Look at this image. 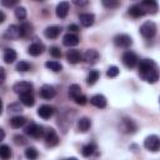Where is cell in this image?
I'll return each mask as SVG.
<instances>
[{"mask_svg": "<svg viewBox=\"0 0 160 160\" xmlns=\"http://www.w3.org/2000/svg\"><path fill=\"white\" fill-rule=\"evenodd\" d=\"M139 75L144 81L155 84L160 78V70L154 60L142 59L139 61Z\"/></svg>", "mask_w": 160, "mask_h": 160, "instance_id": "1", "label": "cell"}, {"mask_svg": "<svg viewBox=\"0 0 160 160\" xmlns=\"http://www.w3.org/2000/svg\"><path fill=\"white\" fill-rule=\"evenodd\" d=\"M119 130L122 134H134L138 130V125L130 118H122L119 122Z\"/></svg>", "mask_w": 160, "mask_h": 160, "instance_id": "2", "label": "cell"}, {"mask_svg": "<svg viewBox=\"0 0 160 160\" xmlns=\"http://www.w3.org/2000/svg\"><path fill=\"white\" fill-rule=\"evenodd\" d=\"M156 30H158L156 24H155L154 21H150V20L145 21V22L140 26V34H141L145 39H152V38L155 36V34H156Z\"/></svg>", "mask_w": 160, "mask_h": 160, "instance_id": "3", "label": "cell"}, {"mask_svg": "<svg viewBox=\"0 0 160 160\" xmlns=\"http://www.w3.org/2000/svg\"><path fill=\"white\" fill-rule=\"evenodd\" d=\"M25 134L29 135L30 138H34V139H39V138H42L45 135V131H44V128L35 124V122H30L26 128H25Z\"/></svg>", "mask_w": 160, "mask_h": 160, "instance_id": "4", "label": "cell"}, {"mask_svg": "<svg viewBox=\"0 0 160 160\" xmlns=\"http://www.w3.org/2000/svg\"><path fill=\"white\" fill-rule=\"evenodd\" d=\"M144 148L149 151L156 152L160 150V138L158 135H149L144 140Z\"/></svg>", "mask_w": 160, "mask_h": 160, "instance_id": "5", "label": "cell"}, {"mask_svg": "<svg viewBox=\"0 0 160 160\" xmlns=\"http://www.w3.org/2000/svg\"><path fill=\"white\" fill-rule=\"evenodd\" d=\"M121 60H122L124 65H125L126 68H129V69L135 68V66L139 64V58H138V55H136L134 51H131V50L125 51V52L122 54Z\"/></svg>", "mask_w": 160, "mask_h": 160, "instance_id": "6", "label": "cell"}, {"mask_svg": "<svg viewBox=\"0 0 160 160\" xmlns=\"http://www.w3.org/2000/svg\"><path fill=\"white\" fill-rule=\"evenodd\" d=\"M44 140H45V144L46 146L49 148H52V146H56L59 144V136L56 134V131L54 129H46L45 131V135H44Z\"/></svg>", "mask_w": 160, "mask_h": 160, "instance_id": "7", "label": "cell"}, {"mask_svg": "<svg viewBox=\"0 0 160 160\" xmlns=\"http://www.w3.org/2000/svg\"><path fill=\"white\" fill-rule=\"evenodd\" d=\"M114 44L118 48H130L132 45V39L128 34H118L114 38Z\"/></svg>", "mask_w": 160, "mask_h": 160, "instance_id": "8", "label": "cell"}, {"mask_svg": "<svg viewBox=\"0 0 160 160\" xmlns=\"http://www.w3.org/2000/svg\"><path fill=\"white\" fill-rule=\"evenodd\" d=\"M12 90H14L18 95H22V94H26V92H31V90H32V84L29 82V81H18V82L14 84Z\"/></svg>", "mask_w": 160, "mask_h": 160, "instance_id": "9", "label": "cell"}, {"mask_svg": "<svg viewBox=\"0 0 160 160\" xmlns=\"http://www.w3.org/2000/svg\"><path fill=\"white\" fill-rule=\"evenodd\" d=\"M19 28H20V38H22V39L30 38L34 32V26L29 21H22Z\"/></svg>", "mask_w": 160, "mask_h": 160, "instance_id": "10", "label": "cell"}, {"mask_svg": "<svg viewBox=\"0 0 160 160\" xmlns=\"http://www.w3.org/2000/svg\"><path fill=\"white\" fill-rule=\"evenodd\" d=\"M4 38L8 39V40L19 39L20 38V28L18 25H14V24L10 25V26H8V29L4 32Z\"/></svg>", "mask_w": 160, "mask_h": 160, "instance_id": "11", "label": "cell"}, {"mask_svg": "<svg viewBox=\"0 0 160 160\" xmlns=\"http://www.w3.org/2000/svg\"><path fill=\"white\" fill-rule=\"evenodd\" d=\"M54 112H55V109H54L51 105H46V104L41 105V106L38 109V115H39L41 119H44V120L50 119V118L54 115Z\"/></svg>", "mask_w": 160, "mask_h": 160, "instance_id": "12", "label": "cell"}, {"mask_svg": "<svg viewBox=\"0 0 160 160\" xmlns=\"http://www.w3.org/2000/svg\"><path fill=\"white\" fill-rule=\"evenodd\" d=\"M39 95L45 100H50L56 95V91L51 85H42L39 90Z\"/></svg>", "mask_w": 160, "mask_h": 160, "instance_id": "13", "label": "cell"}, {"mask_svg": "<svg viewBox=\"0 0 160 160\" xmlns=\"http://www.w3.org/2000/svg\"><path fill=\"white\" fill-rule=\"evenodd\" d=\"M139 4L145 11V14H155L158 11V2L154 0H144Z\"/></svg>", "mask_w": 160, "mask_h": 160, "instance_id": "14", "label": "cell"}, {"mask_svg": "<svg viewBox=\"0 0 160 160\" xmlns=\"http://www.w3.org/2000/svg\"><path fill=\"white\" fill-rule=\"evenodd\" d=\"M66 60L70 62V64H78L82 60V55L79 50L76 49H71V50H68L66 51Z\"/></svg>", "mask_w": 160, "mask_h": 160, "instance_id": "15", "label": "cell"}, {"mask_svg": "<svg viewBox=\"0 0 160 160\" xmlns=\"http://www.w3.org/2000/svg\"><path fill=\"white\" fill-rule=\"evenodd\" d=\"M79 20H80V24L82 26L89 28L95 22V15L91 12H82L79 15Z\"/></svg>", "mask_w": 160, "mask_h": 160, "instance_id": "16", "label": "cell"}, {"mask_svg": "<svg viewBox=\"0 0 160 160\" xmlns=\"http://www.w3.org/2000/svg\"><path fill=\"white\" fill-rule=\"evenodd\" d=\"M44 50H45L44 44H42V42H39V41H35V42H32V44L29 46L28 52H29L31 56H39V55H41V54L44 52Z\"/></svg>", "mask_w": 160, "mask_h": 160, "instance_id": "17", "label": "cell"}, {"mask_svg": "<svg viewBox=\"0 0 160 160\" xmlns=\"http://www.w3.org/2000/svg\"><path fill=\"white\" fill-rule=\"evenodd\" d=\"M99 52H98V50H95V49H88L86 51H85V54L82 55V59L88 62V64H95L98 60H99Z\"/></svg>", "mask_w": 160, "mask_h": 160, "instance_id": "18", "label": "cell"}, {"mask_svg": "<svg viewBox=\"0 0 160 160\" xmlns=\"http://www.w3.org/2000/svg\"><path fill=\"white\" fill-rule=\"evenodd\" d=\"M62 44L68 48H71V46H75L79 44V36L76 34H72V32H68L64 35L62 38Z\"/></svg>", "mask_w": 160, "mask_h": 160, "instance_id": "19", "label": "cell"}, {"mask_svg": "<svg viewBox=\"0 0 160 160\" xmlns=\"http://www.w3.org/2000/svg\"><path fill=\"white\" fill-rule=\"evenodd\" d=\"M90 104L98 109H104L106 106V98L101 94H96L90 98Z\"/></svg>", "mask_w": 160, "mask_h": 160, "instance_id": "20", "label": "cell"}, {"mask_svg": "<svg viewBox=\"0 0 160 160\" xmlns=\"http://www.w3.org/2000/svg\"><path fill=\"white\" fill-rule=\"evenodd\" d=\"M69 14V2L68 1H61L56 5V16L60 19H65Z\"/></svg>", "mask_w": 160, "mask_h": 160, "instance_id": "21", "label": "cell"}, {"mask_svg": "<svg viewBox=\"0 0 160 160\" xmlns=\"http://www.w3.org/2000/svg\"><path fill=\"white\" fill-rule=\"evenodd\" d=\"M60 31H61V28H60V26L52 25V26H48V28L44 30V35H45L48 39H56V38L60 35Z\"/></svg>", "mask_w": 160, "mask_h": 160, "instance_id": "22", "label": "cell"}, {"mask_svg": "<svg viewBox=\"0 0 160 160\" xmlns=\"http://www.w3.org/2000/svg\"><path fill=\"white\" fill-rule=\"evenodd\" d=\"M16 58H18V54H16V51H15L14 49H11V48H6V49L4 50L2 59H4V61H5L6 64H11V62H14V61L16 60Z\"/></svg>", "mask_w": 160, "mask_h": 160, "instance_id": "23", "label": "cell"}, {"mask_svg": "<svg viewBox=\"0 0 160 160\" xmlns=\"http://www.w3.org/2000/svg\"><path fill=\"white\" fill-rule=\"evenodd\" d=\"M90 126H91V120H90L89 118L84 116V118H80V119L78 120L76 128H78V130H79L80 132H86V131L90 129Z\"/></svg>", "mask_w": 160, "mask_h": 160, "instance_id": "24", "label": "cell"}, {"mask_svg": "<svg viewBox=\"0 0 160 160\" xmlns=\"http://www.w3.org/2000/svg\"><path fill=\"white\" fill-rule=\"evenodd\" d=\"M128 12L130 16L132 18H141L145 15V11L142 10V8L140 6V4H134L128 9Z\"/></svg>", "mask_w": 160, "mask_h": 160, "instance_id": "25", "label": "cell"}, {"mask_svg": "<svg viewBox=\"0 0 160 160\" xmlns=\"http://www.w3.org/2000/svg\"><path fill=\"white\" fill-rule=\"evenodd\" d=\"M19 99H20L21 104L28 106V108H30V106H32L35 104V98H34L32 92H26V94L19 95Z\"/></svg>", "mask_w": 160, "mask_h": 160, "instance_id": "26", "label": "cell"}, {"mask_svg": "<svg viewBox=\"0 0 160 160\" xmlns=\"http://www.w3.org/2000/svg\"><path fill=\"white\" fill-rule=\"evenodd\" d=\"M25 122H26V119L24 116H20V115H15L10 119V126L14 129H19V128L24 126Z\"/></svg>", "mask_w": 160, "mask_h": 160, "instance_id": "27", "label": "cell"}, {"mask_svg": "<svg viewBox=\"0 0 160 160\" xmlns=\"http://www.w3.org/2000/svg\"><path fill=\"white\" fill-rule=\"evenodd\" d=\"M95 150H96V145H95L94 142H89V144H86V145L82 146L81 154H82V156L89 158V156H91V155L95 152Z\"/></svg>", "mask_w": 160, "mask_h": 160, "instance_id": "28", "label": "cell"}, {"mask_svg": "<svg viewBox=\"0 0 160 160\" xmlns=\"http://www.w3.org/2000/svg\"><path fill=\"white\" fill-rule=\"evenodd\" d=\"M81 95V88H80V85H78V84H72V85H70L69 86V96L72 99V100H75L78 96H80Z\"/></svg>", "mask_w": 160, "mask_h": 160, "instance_id": "29", "label": "cell"}, {"mask_svg": "<svg viewBox=\"0 0 160 160\" xmlns=\"http://www.w3.org/2000/svg\"><path fill=\"white\" fill-rule=\"evenodd\" d=\"M45 68L49 69V70H51V71H55V72L62 70V65H61L59 61H55V60L46 61V62H45Z\"/></svg>", "mask_w": 160, "mask_h": 160, "instance_id": "30", "label": "cell"}, {"mask_svg": "<svg viewBox=\"0 0 160 160\" xmlns=\"http://www.w3.org/2000/svg\"><path fill=\"white\" fill-rule=\"evenodd\" d=\"M99 76H100L99 70H90L89 74H88V78H86L88 85H94L99 80Z\"/></svg>", "mask_w": 160, "mask_h": 160, "instance_id": "31", "label": "cell"}, {"mask_svg": "<svg viewBox=\"0 0 160 160\" xmlns=\"http://www.w3.org/2000/svg\"><path fill=\"white\" fill-rule=\"evenodd\" d=\"M24 154H25V158H26L28 160H36V159L39 158V152H38V150H36L34 146L26 148Z\"/></svg>", "mask_w": 160, "mask_h": 160, "instance_id": "32", "label": "cell"}, {"mask_svg": "<svg viewBox=\"0 0 160 160\" xmlns=\"http://www.w3.org/2000/svg\"><path fill=\"white\" fill-rule=\"evenodd\" d=\"M0 158H1V160H9L11 158V149H10V146H8L5 144H2L0 146Z\"/></svg>", "mask_w": 160, "mask_h": 160, "instance_id": "33", "label": "cell"}, {"mask_svg": "<svg viewBox=\"0 0 160 160\" xmlns=\"http://www.w3.org/2000/svg\"><path fill=\"white\" fill-rule=\"evenodd\" d=\"M15 69H16L18 71L25 72V71H29V70L31 69V64H29V62H28V61H25V60H20V61L16 64Z\"/></svg>", "mask_w": 160, "mask_h": 160, "instance_id": "34", "label": "cell"}, {"mask_svg": "<svg viewBox=\"0 0 160 160\" xmlns=\"http://www.w3.org/2000/svg\"><path fill=\"white\" fill-rule=\"evenodd\" d=\"M14 11H15V16L19 20H24L26 18V9L24 6H16Z\"/></svg>", "mask_w": 160, "mask_h": 160, "instance_id": "35", "label": "cell"}, {"mask_svg": "<svg viewBox=\"0 0 160 160\" xmlns=\"http://www.w3.org/2000/svg\"><path fill=\"white\" fill-rule=\"evenodd\" d=\"M119 72H120V70H119V68L115 66V65L109 66L108 70H106V75H108L109 78H116V76L119 75Z\"/></svg>", "mask_w": 160, "mask_h": 160, "instance_id": "36", "label": "cell"}, {"mask_svg": "<svg viewBox=\"0 0 160 160\" xmlns=\"http://www.w3.org/2000/svg\"><path fill=\"white\" fill-rule=\"evenodd\" d=\"M101 4L108 9H114V8H118L120 5V2L118 0H102Z\"/></svg>", "mask_w": 160, "mask_h": 160, "instance_id": "37", "label": "cell"}, {"mask_svg": "<svg viewBox=\"0 0 160 160\" xmlns=\"http://www.w3.org/2000/svg\"><path fill=\"white\" fill-rule=\"evenodd\" d=\"M14 142L16 144V145H19V146H22V145H25L26 142H28V140H26V138L25 136H22V135H15L14 136Z\"/></svg>", "mask_w": 160, "mask_h": 160, "instance_id": "38", "label": "cell"}, {"mask_svg": "<svg viewBox=\"0 0 160 160\" xmlns=\"http://www.w3.org/2000/svg\"><path fill=\"white\" fill-rule=\"evenodd\" d=\"M49 52H50V55H51L52 58H55V59H59V58L61 56V50H60V48H58V46H51L50 50H49Z\"/></svg>", "mask_w": 160, "mask_h": 160, "instance_id": "39", "label": "cell"}, {"mask_svg": "<svg viewBox=\"0 0 160 160\" xmlns=\"http://www.w3.org/2000/svg\"><path fill=\"white\" fill-rule=\"evenodd\" d=\"M8 110H9V112H20L21 111V106L18 102H12V104L8 105Z\"/></svg>", "mask_w": 160, "mask_h": 160, "instance_id": "40", "label": "cell"}, {"mask_svg": "<svg viewBox=\"0 0 160 160\" xmlns=\"http://www.w3.org/2000/svg\"><path fill=\"white\" fill-rule=\"evenodd\" d=\"M74 101H75L78 105H85V104H86V101H88V99H86V96H85V95H82V94H81V95H80V96H78Z\"/></svg>", "mask_w": 160, "mask_h": 160, "instance_id": "41", "label": "cell"}, {"mask_svg": "<svg viewBox=\"0 0 160 160\" xmlns=\"http://www.w3.org/2000/svg\"><path fill=\"white\" fill-rule=\"evenodd\" d=\"M1 4H2L4 6H8V8H10V6H15V5L18 4V0H12V1H8V0H1Z\"/></svg>", "mask_w": 160, "mask_h": 160, "instance_id": "42", "label": "cell"}, {"mask_svg": "<svg viewBox=\"0 0 160 160\" xmlns=\"http://www.w3.org/2000/svg\"><path fill=\"white\" fill-rule=\"evenodd\" d=\"M68 30H69V32L75 34L76 31H79V26H78L76 24H70V25L68 26Z\"/></svg>", "mask_w": 160, "mask_h": 160, "instance_id": "43", "label": "cell"}, {"mask_svg": "<svg viewBox=\"0 0 160 160\" xmlns=\"http://www.w3.org/2000/svg\"><path fill=\"white\" fill-rule=\"evenodd\" d=\"M74 4L76 5V6H80V8H82V6H86L88 4H89V1H86V0H75L74 1Z\"/></svg>", "mask_w": 160, "mask_h": 160, "instance_id": "44", "label": "cell"}, {"mask_svg": "<svg viewBox=\"0 0 160 160\" xmlns=\"http://www.w3.org/2000/svg\"><path fill=\"white\" fill-rule=\"evenodd\" d=\"M0 72H1V82H4V80H5V69L4 68H0Z\"/></svg>", "mask_w": 160, "mask_h": 160, "instance_id": "45", "label": "cell"}, {"mask_svg": "<svg viewBox=\"0 0 160 160\" xmlns=\"http://www.w3.org/2000/svg\"><path fill=\"white\" fill-rule=\"evenodd\" d=\"M4 20H5V14L4 11H0V22H4Z\"/></svg>", "mask_w": 160, "mask_h": 160, "instance_id": "46", "label": "cell"}, {"mask_svg": "<svg viewBox=\"0 0 160 160\" xmlns=\"http://www.w3.org/2000/svg\"><path fill=\"white\" fill-rule=\"evenodd\" d=\"M0 131H1V140L5 138V132H4V130L2 129H0Z\"/></svg>", "mask_w": 160, "mask_h": 160, "instance_id": "47", "label": "cell"}, {"mask_svg": "<svg viewBox=\"0 0 160 160\" xmlns=\"http://www.w3.org/2000/svg\"><path fill=\"white\" fill-rule=\"evenodd\" d=\"M65 160H78L76 158H69V159H65Z\"/></svg>", "mask_w": 160, "mask_h": 160, "instance_id": "48", "label": "cell"}, {"mask_svg": "<svg viewBox=\"0 0 160 160\" xmlns=\"http://www.w3.org/2000/svg\"><path fill=\"white\" fill-rule=\"evenodd\" d=\"M159 104H160V96H159Z\"/></svg>", "mask_w": 160, "mask_h": 160, "instance_id": "49", "label": "cell"}]
</instances>
